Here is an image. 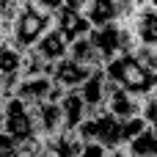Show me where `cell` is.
Segmentation results:
<instances>
[{"mask_svg": "<svg viewBox=\"0 0 157 157\" xmlns=\"http://www.w3.org/2000/svg\"><path fill=\"white\" fill-rule=\"evenodd\" d=\"M105 72H108L110 83H116V86H121L138 97H146V94L157 91V72L152 66H146L135 52L116 55L113 61L105 63Z\"/></svg>", "mask_w": 157, "mask_h": 157, "instance_id": "obj_1", "label": "cell"}, {"mask_svg": "<svg viewBox=\"0 0 157 157\" xmlns=\"http://www.w3.org/2000/svg\"><path fill=\"white\" fill-rule=\"evenodd\" d=\"M52 28H55V14L47 11V8H41V6H36L33 0H28L22 6L19 17L11 22V33L3 41L17 44L19 50H33L44 39V33L52 30Z\"/></svg>", "mask_w": 157, "mask_h": 157, "instance_id": "obj_2", "label": "cell"}, {"mask_svg": "<svg viewBox=\"0 0 157 157\" xmlns=\"http://www.w3.org/2000/svg\"><path fill=\"white\" fill-rule=\"evenodd\" d=\"M3 132L14 135L19 144H25L30 138H39V127H36L33 108L25 99H19L17 94L3 97Z\"/></svg>", "mask_w": 157, "mask_h": 157, "instance_id": "obj_3", "label": "cell"}, {"mask_svg": "<svg viewBox=\"0 0 157 157\" xmlns=\"http://www.w3.org/2000/svg\"><path fill=\"white\" fill-rule=\"evenodd\" d=\"M94 69H97V66H88V63H83V61L66 55L63 61H58V63L52 66V80H55L58 86H63L66 91H69V88H83V83L91 77Z\"/></svg>", "mask_w": 157, "mask_h": 157, "instance_id": "obj_4", "label": "cell"}, {"mask_svg": "<svg viewBox=\"0 0 157 157\" xmlns=\"http://www.w3.org/2000/svg\"><path fill=\"white\" fill-rule=\"evenodd\" d=\"M113 116L119 119H135V116H144V97L110 83V94H108V105H105Z\"/></svg>", "mask_w": 157, "mask_h": 157, "instance_id": "obj_5", "label": "cell"}, {"mask_svg": "<svg viewBox=\"0 0 157 157\" xmlns=\"http://www.w3.org/2000/svg\"><path fill=\"white\" fill-rule=\"evenodd\" d=\"M55 28H61L72 41H75V39H83V36H88V33L94 30V25H91V19L86 17V11H80V8H75V6H66V3L55 11Z\"/></svg>", "mask_w": 157, "mask_h": 157, "instance_id": "obj_6", "label": "cell"}, {"mask_svg": "<svg viewBox=\"0 0 157 157\" xmlns=\"http://www.w3.org/2000/svg\"><path fill=\"white\" fill-rule=\"evenodd\" d=\"M52 86H55V80H52L50 72H44V75H25V77L19 80V86H17L14 94H17L19 99H25V102L33 108V105H41V102L50 97Z\"/></svg>", "mask_w": 157, "mask_h": 157, "instance_id": "obj_7", "label": "cell"}, {"mask_svg": "<svg viewBox=\"0 0 157 157\" xmlns=\"http://www.w3.org/2000/svg\"><path fill=\"white\" fill-rule=\"evenodd\" d=\"M80 91H83V97H86L91 113H94V110H102V108L108 105V94H110V77H108L105 66H97V69L91 72V77L83 83Z\"/></svg>", "mask_w": 157, "mask_h": 157, "instance_id": "obj_8", "label": "cell"}, {"mask_svg": "<svg viewBox=\"0 0 157 157\" xmlns=\"http://www.w3.org/2000/svg\"><path fill=\"white\" fill-rule=\"evenodd\" d=\"M61 108H63V130H72V132H77L80 124L91 113L88 110V102H86V97H83L80 88H69L63 94V99H61Z\"/></svg>", "mask_w": 157, "mask_h": 157, "instance_id": "obj_9", "label": "cell"}, {"mask_svg": "<svg viewBox=\"0 0 157 157\" xmlns=\"http://www.w3.org/2000/svg\"><path fill=\"white\" fill-rule=\"evenodd\" d=\"M69 47H72V39L61 30V28H52V30H47L44 33V39L33 47L47 63H58V61H63L66 55H69Z\"/></svg>", "mask_w": 157, "mask_h": 157, "instance_id": "obj_10", "label": "cell"}, {"mask_svg": "<svg viewBox=\"0 0 157 157\" xmlns=\"http://www.w3.org/2000/svg\"><path fill=\"white\" fill-rule=\"evenodd\" d=\"M33 116H36V127H39L41 138H50V135L63 130V108H61V102L44 99L41 105H33Z\"/></svg>", "mask_w": 157, "mask_h": 157, "instance_id": "obj_11", "label": "cell"}, {"mask_svg": "<svg viewBox=\"0 0 157 157\" xmlns=\"http://www.w3.org/2000/svg\"><path fill=\"white\" fill-rule=\"evenodd\" d=\"M86 144L88 141H83L80 132H72V130H61V132L44 138V149L52 152L55 157H80Z\"/></svg>", "mask_w": 157, "mask_h": 157, "instance_id": "obj_12", "label": "cell"}, {"mask_svg": "<svg viewBox=\"0 0 157 157\" xmlns=\"http://www.w3.org/2000/svg\"><path fill=\"white\" fill-rule=\"evenodd\" d=\"M86 17L91 19V25H110V22H121V6L119 0H91L86 8Z\"/></svg>", "mask_w": 157, "mask_h": 157, "instance_id": "obj_13", "label": "cell"}, {"mask_svg": "<svg viewBox=\"0 0 157 157\" xmlns=\"http://www.w3.org/2000/svg\"><path fill=\"white\" fill-rule=\"evenodd\" d=\"M127 157H157V130L146 127L127 144Z\"/></svg>", "mask_w": 157, "mask_h": 157, "instance_id": "obj_14", "label": "cell"}, {"mask_svg": "<svg viewBox=\"0 0 157 157\" xmlns=\"http://www.w3.org/2000/svg\"><path fill=\"white\" fill-rule=\"evenodd\" d=\"M69 55H72V58H77V61H83V63H88V66H105V61L99 58V52H97V47H94L91 36L75 39V41H72V47H69Z\"/></svg>", "mask_w": 157, "mask_h": 157, "instance_id": "obj_15", "label": "cell"}, {"mask_svg": "<svg viewBox=\"0 0 157 157\" xmlns=\"http://www.w3.org/2000/svg\"><path fill=\"white\" fill-rule=\"evenodd\" d=\"M144 119L152 130H157V91L144 97Z\"/></svg>", "mask_w": 157, "mask_h": 157, "instance_id": "obj_16", "label": "cell"}, {"mask_svg": "<svg viewBox=\"0 0 157 157\" xmlns=\"http://www.w3.org/2000/svg\"><path fill=\"white\" fill-rule=\"evenodd\" d=\"M80 157H108V146H102V144H97V141H88Z\"/></svg>", "mask_w": 157, "mask_h": 157, "instance_id": "obj_17", "label": "cell"}, {"mask_svg": "<svg viewBox=\"0 0 157 157\" xmlns=\"http://www.w3.org/2000/svg\"><path fill=\"white\" fill-rule=\"evenodd\" d=\"M33 3H36V6H41V8H47V11H52V14H55V11H58V8H61V6H63V3H66V0H33Z\"/></svg>", "mask_w": 157, "mask_h": 157, "instance_id": "obj_18", "label": "cell"}, {"mask_svg": "<svg viewBox=\"0 0 157 157\" xmlns=\"http://www.w3.org/2000/svg\"><path fill=\"white\" fill-rule=\"evenodd\" d=\"M30 157H55L52 152H47V149H41V152H36V155H30Z\"/></svg>", "mask_w": 157, "mask_h": 157, "instance_id": "obj_19", "label": "cell"}]
</instances>
